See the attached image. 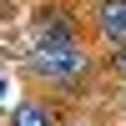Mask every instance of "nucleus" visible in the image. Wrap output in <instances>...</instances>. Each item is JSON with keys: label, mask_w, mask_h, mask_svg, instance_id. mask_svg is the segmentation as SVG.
Masks as SVG:
<instances>
[{"label": "nucleus", "mask_w": 126, "mask_h": 126, "mask_svg": "<svg viewBox=\"0 0 126 126\" xmlns=\"http://www.w3.org/2000/svg\"><path fill=\"white\" fill-rule=\"evenodd\" d=\"M25 71L46 86L66 91V96H81V91L96 81V61L81 40H61V46H35L25 56Z\"/></svg>", "instance_id": "1"}, {"label": "nucleus", "mask_w": 126, "mask_h": 126, "mask_svg": "<svg viewBox=\"0 0 126 126\" xmlns=\"http://www.w3.org/2000/svg\"><path fill=\"white\" fill-rule=\"evenodd\" d=\"M30 35H35V46H61V40H81V30L61 0H40L30 10Z\"/></svg>", "instance_id": "2"}, {"label": "nucleus", "mask_w": 126, "mask_h": 126, "mask_svg": "<svg viewBox=\"0 0 126 126\" xmlns=\"http://www.w3.org/2000/svg\"><path fill=\"white\" fill-rule=\"evenodd\" d=\"M91 20H96L101 40H111V46H126V0H96L91 5Z\"/></svg>", "instance_id": "3"}, {"label": "nucleus", "mask_w": 126, "mask_h": 126, "mask_svg": "<svg viewBox=\"0 0 126 126\" xmlns=\"http://www.w3.org/2000/svg\"><path fill=\"white\" fill-rule=\"evenodd\" d=\"M10 126H61V111H56V101H46V96H25L10 111Z\"/></svg>", "instance_id": "4"}, {"label": "nucleus", "mask_w": 126, "mask_h": 126, "mask_svg": "<svg viewBox=\"0 0 126 126\" xmlns=\"http://www.w3.org/2000/svg\"><path fill=\"white\" fill-rule=\"evenodd\" d=\"M116 71H121V76H126V46L116 50Z\"/></svg>", "instance_id": "5"}, {"label": "nucleus", "mask_w": 126, "mask_h": 126, "mask_svg": "<svg viewBox=\"0 0 126 126\" xmlns=\"http://www.w3.org/2000/svg\"><path fill=\"white\" fill-rule=\"evenodd\" d=\"M61 126H96V121H61Z\"/></svg>", "instance_id": "6"}, {"label": "nucleus", "mask_w": 126, "mask_h": 126, "mask_svg": "<svg viewBox=\"0 0 126 126\" xmlns=\"http://www.w3.org/2000/svg\"><path fill=\"white\" fill-rule=\"evenodd\" d=\"M121 91H126V86H121Z\"/></svg>", "instance_id": "7"}]
</instances>
